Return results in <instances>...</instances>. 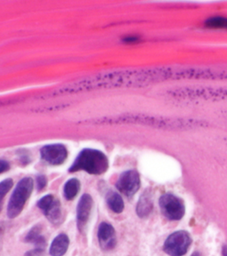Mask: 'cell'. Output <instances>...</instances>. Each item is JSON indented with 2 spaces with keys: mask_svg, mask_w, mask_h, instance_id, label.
Returning a JSON list of instances; mask_svg holds the SVG:
<instances>
[{
  "mask_svg": "<svg viewBox=\"0 0 227 256\" xmlns=\"http://www.w3.org/2000/svg\"><path fill=\"white\" fill-rule=\"evenodd\" d=\"M108 158L102 152L92 148H85L73 163L69 172L85 171L91 174H102L108 170Z\"/></svg>",
  "mask_w": 227,
  "mask_h": 256,
  "instance_id": "obj_1",
  "label": "cell"
},
{
  "mask_svg": "<svg viewBox=\"0 0 227 256\" xmlns=\"http://www.w3.org/2000/svg\"><path fill=\"white\" fill-rule=\"evenodd\" d=\"M33 190V180L29 177L23 178L16 186L12 193L11 200L7 206V216L9 218L13 219L20 214L23 210L28 198L30 196Z\"/></svg>",
  "mask_w": 227,
  "mask_h": 256,
  "instance_id": "obj_2",
  "label": "cell"
},
{
  "mask_svg": "<svg viewBox=\"0 0 227 256\" xmlns=\"http://www.w3.org/2000/svg\"><path fill=\"white\" fill-rule=\"evenodd\" d=\"M192 244L190 234L185 230L173 232L164 244V251L171 256H183L188 252Z\"/></svg>",
  "mask_w": 227,
  "mask_h": 256,
  "instance_id": "obj_3",
  "label": "cell"
},
{
  "mask_svg": "<svg viewBox=\"0 0 227 256\" xmlns=\"http://www.w3.org/2000/svg\"><path fill=\"white\" fill-rule=\"evenodd\" d=\"M159 206L162 214L171 220H179L185 216V204L183 201L172 194H164L161 196Z\"/></svg>",
  "mask_w": 227,
  "mask_h": 256,
  "instance_id": "obj_4",
  "label": "cell"
},
{
  "mask_svg": "<svg viewBox=\"0 0 227 256\" xmlns=\"http://www.w3.org/2000/svg\"><path fill=\"white\" fill-rule=\"evenodd\" d=\"M140 187V176L134 170L123 172L116 182V188L127 196H133L139 190Z\"/></svg>",
  "mask_w": 227,
  "mask_h": 256,
  "instance_id": "obj_5",
  "label": "cell"
},
{
  "mask_svg": "<svg viewBox=\"0 0 227 256\" xmlns=\"http://www.w3.org/2000/svg\"><path fill=\"white\" fill-rule=\"evenodd\" d=\"M42 158L52 164H61L68 156V152L63 145L52 144L41 150Z\"/></svg>",
  "mask_w": 227,
  "mask_h": 256,
  "instance_id": "obj_6",
  "label": "cell"
},
{
  "mask_svg": "<svg viewBox=\"0 0 227 256\" xmlns=\"http://www.w3.org/2000/svg\"><path fill=\"white\" fill-rule=\"evenodd\" d=\"M92 206L93 200L92 196L89 194H84L81 198L76 209V224L80 232H83L87 224L89 217L92 212Z\"/></svg>",
  "mask_w": 227,
  "mask_h": 256,
  "instance_id": "obj_7",
  "label": "cell"
},
{
  "mask_svg": "<svg viewBox=\"0 0 227 256\" xmlns=\"http://www.w3.org/2000/svg\"><path fill=\"white\" fill-rule=\"evenodd\" d=\"M98 238L102 250H111L116 246V232L111 224L108 222L100 224L98 230Z\"/></svg>",
  "mask_w": 227,
  "mask_h": 256,
  "instance_id": "obj_8",
  "label": "cell"
},
{
  "mask_svg": "<svg viewBox=\"0 0 227 256\" xmlns=\"http://www.w3.org/2000/svg\"><path fill=\"white\" fill-rule=\"evenodd\" d=\"M69 246L68 236L61 233L52 240V244L50 246V254L52 256H63L68 251Z\"/></svg>",
  "mask_w": 227,
  "mask_h": 256,
  "instance_id": "obj_9",
  "label": "cell"
},
{
  "mask_svg": "<svg viewBox=\"0 0 227 256\" xmlns=\"http://www.w3.org/2000/svg\"><path fill=\"white\" fill-rule=\"evenodd\" d=\"M60 201L58 200H53L49 208L44 211V216L52 224H58L61 222V208Z\"/></svg>",
  "mask_w": 227,
  "mask_h": 256,
  "instance_id": "obj_10",
  "label": "cell"
},
{
  "mask_svg": "<svg viewBox=\"0 0 227 256\" xmlns=\"http://www.w3.org/2000/svg\"><path fill=\"white\" fill-rule=\"evenodd\" d=\"M107 203L112 211L116 214H121L124 211V203L122 196L118 193L109 192L107 195Z\"/></svg>",
  "mask_w": 227,
  "mask_h": 256,
  "instance_id": "obj_11",
  "label": "cell"
},
{
  "mask_svg": "<svg viewBox=\"0 0 227 256\" xmlns=\"http://www.w3.org/2000/svg\"><path fill=\"white\" fill-rule=\"evenodd\" d=\"M153 209V202L151 196L148 193H145L143 196H141L140 201L137 206V214L138 216L144 218L150 214Z\"/></svg>",
  "mask_w": 227,
  "mask_h": 256,
  "instance_id": "obj_12",
  "label": "cell"
},
{
  "mask_svg": "<svg viewBox=\"0 0 227 256\" xmlns=\"http://www.w3.org/2000/svg\"><path fill=\"white\" fill-rule=\"evenodd\" d=\"M80 190L79 180L71 179L68 180L64 186V196L68 200H71L77 195Z\"/></svg>",
  "mask_w": 227,
  "mask_h": 256,
  "instance_id": "obj_13",
  "label": "cell"
},
{
  "mask_svg": "<svg viewBox=\"0 0 227 256\" xmlns=\"http://www.w3.org/2000/svg\"><path fill=\"white\" fill-rule=\"evenodd\" d=\"M41 232H42V228L39 225H36L35 227H33L26 236V238H25L26 242L35 244L37 240H39L43 236L41 235Z\"/></svg>",
  "mask_w": 227,
  "mask_h": 256,
  "instance_id": "obj_14",
  "label": "cell"
},
{
  "mask_svg": "<svg viewBox=\"0 0 227 256\" xmlns=\"http://www.w3.org/2000/svg\"><path fill=\"white\" fill-rule=\"evenodd\" d=\"M12 180L11 179L4 180V182H0V211L2 210V206H3V200L4 196L7 194V192L12 188Z\"/></svg>",
  "mask_w": 227,
  "mask_h": 256,
  "instance_id": "obj_15",
  "label": "cell"
},
{
  "mask_svg": "<svg viewBox=\"0 0 227 256\" xmlns=\"http://www.w3.org/2000/svg\"><path fill=\"white\" fill-rule=\"evenodd\" d=\"M55 200L52 195H47V196H44V198H42L41 200L37 202V206L44 211L46 208L50 206V204H52L53 202V200Z\"/></svg>",
  "mask_w": 227,
  "mask_h": 256,
  "instance_id": "obj_16",
  "label": "cell"
},
{
  "mask_svg": "<svg viewBox=\"0 0 227 256\" xmlns=\"http://www.w3.org/2000/svg\"><path fill=\"white\" fill-rule=\"evenodd\" d=\"M45 246H46V244H36L35 248L31 251H28L25 256H41L44 252Z\"/></svg>",
  "mask_w": 227,
  "mask_h": 256,
  "instance_id": "obj_17",
  "label": "cell"
},
{
  "mask_svg": "<svg viewBox=\"0 0 227 256\" xmlns=\"http://www.w3.org/2000/svg\"><path fill=\"white\" fill-rule=\"evenodd\" d=\"M208 24L212 27H224V26H227V20H225L223 18H214L212 20H208Z\"/></svg>",
  "mask_w": 227,
  "mask_h": 256,
  "instance_id": "obj_18",
  "label": "cell"
},
{
  "mask_svg": "<svg viewBox=\"0 0 227 256\" xmlns=\"http://www.w3.org/2000/svg\"><path fill=\"white\" fill-rule=\"evenodd\" d=\"M36 184H37V190H42L46 186V184H47L46 177L44 176H38L37 179H36Z\"/></svg>",
  "mask_w": 227,
  "mask_h": 256,
  "instance_id": "obj_19",
  "label": "cell"
},
{
  "mask_svg": "<svg viewBox=\"0 0 227 256\" xmlns=\"http://www.w3.org/2000/svg\"><path fill=\"white\" fill-rule=\"evenodd\" d=\"M9 168H10V166H9L8 162L4 161V160H0V174L6 172L8 169H9Z\"/></svg>",
  "mask_w": 227,
  "mask_h": 256,
  "instance_id": "obj_20",
  "label": "cell"
},
{
  "mask_svg": "<svg viewBox=\"0 0 227 256\" xmlns=\"http://www.w3.org/2000/svg\"><path fill=\"white\" fill-rule=\"evenodd\" d=\"M4 225L2 222H0V246H1V244H2V240H3V236H4Z\"/></svg>",
  "mask_w": 227,
  "mask_h": 256,
  "instance_id": "obj_21",
  "label": "cell"
},
{
  "mask_svg": "<svg viewBox=\"0 0 227 256\" xmlns=\"http://www.w3.org/2000/svg\"><path fill=\"white\" fill-rule=\"evenodd\" d=\"M222 254H223V256H227V246H224L223 249H222Z\"/></svg>",
  "mask_w": 227,
  "mask_h": 256,
  "instance_id": "obj_22",
  "label": "cell"
},
{
  "mask_svg": "<svg viewBox=\"0 0 227 256\" xmlns=\"http://www.w3.org/2000/svg\"><path fill=\"white\" fill-rule=\"evenodd\" d=\"M192 256H201V254L198 252H194L193 254H192Z\"/></svg>",
  "mask_w": 227,
  "mask_h": 256,
  "instance_id": "obj_23",
  "label": "cell"
}]
</instances>
